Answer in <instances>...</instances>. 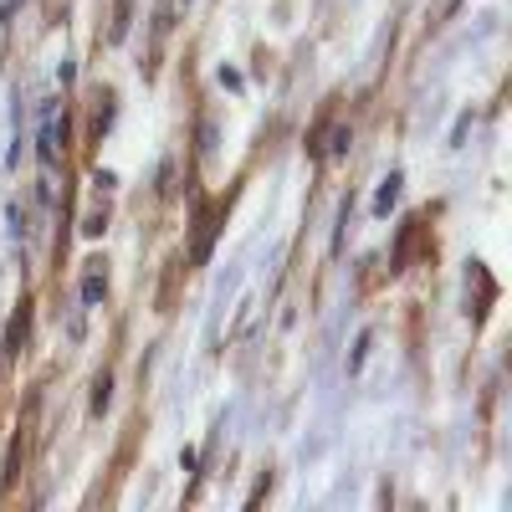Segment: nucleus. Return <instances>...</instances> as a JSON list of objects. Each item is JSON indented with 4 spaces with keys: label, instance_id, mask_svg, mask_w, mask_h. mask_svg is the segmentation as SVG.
<instances>
[{
    "label": "nucleus",
    "instance_id": "obj_1",
    "mask_svg": "<svg viewBox=\"0 0 512 512\" xmlns=\"http://www.w3.org/2000/svg\"><path fill=\"white\" fill-rule=\"evenodd\" d=\"M62 144H67V108L57 98H47L36 108V159L52 169L62 159Z\"/></svg>",
    "mask_w": 512,
    "mask_h": 512
},
{
    "label": "nucleus",
    "instance_id": "obj_2",
    "mask_svg": "<svg viewBox=\"0 0 512 512\" xmlns=\"http://www.w3.org/2000/svg\"><path fill=\"white\" fill-rule=\"evenodd\" d=\"M400 190H405V175H400V169H390V175L379 180L374 200H369V210H374V221H390V210L400 205Z\"/></svg>",
    "mask_w": 512,
    "mask_h": 512
},
{
    "label": "nucleus",
    "instance_id": "obj_3",
    "mask_svg": "<svg viewBox=\"0 0 512 512\" xmlns=\"http://www.w3.org/2000/svg\"><path fill=\"white\" fill-rule=\"evenodd\" d=\"M108 297V277H103V262H88V272H82V308H98Z\"/></svg>",
    "mask_w": 512,
    "mask_h": 512
},
{
    "label": "nucleus",
    "instance_id": "obj_4",
    "mask_svg": "<svg viewBox=\"0 0 512 512\" xmlns=\"http://www.w3.org/2000/svg\"><path fill=\"white\" fill-rule=\"evenodd\" d=\"M349 144H354L349 123H333V128H328V149H323V154H328V159H344V154H349Z\"/></svg>",
    "mask_w": 512,
    "mask_h": 512
},
{
    "label": "nucleus",
    "instance_id": "obj_5",
    "mask_svg": "<svg viewBox=\"0 0 512 512\" xmlns=\"http://www.w3.org/2000/svg\"><path fill=\"white\" fill-rule=\"evenodd\" d=\"M128 21H134V0H118V6H113V26H108V41H123V36H128Z\"/></svg>",
    "mask_w": 512,
    "mask_h": 512
},
{
    "label": "nucleus",
    "instance_id": "obj_6",
    "mask_svg": "<svg viewBox=\"0 0 512 512\" xmlns=\"http://www.w3.org/2000/svg\"><path fill=\"white\" fill-rule=\"evenodd\" d=\"M108 405H113V374H98L93 379V415H108Z\"/></svg>",
    "mask_w": 512,
    "mask_h": 512
},
{
    "label": "nucleus",
    "instance_id": "obj_7",
    "mask_svg": "<svg viewBox=\"0 0 512 512\" xmlns=\"http://www.w3.org/2000/svg\"><path fill=\"white\" fill-rule=\"evenodd\" d=\"M369 349H374V333L364 328V333L354 338V354H349V374H359V369H364V359H369Z\"/></svg>",
    "mask_w": 512,
    "mask_h": 512
},
{
    "label": "nucleus",
    "instance_id": "obj_8",
    "mask_svg": "<svg viewBox=\"0 0 512 512\" xmlns=\"http://www.w3.org/2000/svg\"><path fill=\"white\" fill-rule=\"evenodd\" d=\"M216 149H221V128H216V118H205V123H200V154L210 159Z\"/></svg>",
    "mask_w": 512,
    "mask_h": 512
},
{
    "label": "nucleus",
    "instance_id": "obj_9",
    "mask_svg": "<svg viewBox=\"0 0 512 512\" xmlns=\"http://www.w3.org/2000/svg\"><path fill=\"white\" fill-rule=\"evenodd\" d=\"M216 82H221V88H226V93H241V88H246V77H241V72H236L231 62H226V67L216 72Z\"/></svg>",
    "mask_w": 512,
    "mask_h": 512
},
{
    "label": "nucleus",
    "instance_id": "obj_10",
    "mask_svg": "<svg viewBox=\"0 0 512 512\" xmlns=\"http://www.w3.org/2000/svg\"><path fill=\"white\" fill-rule=\"evenodd\" d=\"M21 338H26V313L11 318V333H6V349H11V354H21Z\"/></svg>",
    "mask_w": 512,
    "mask_h": 512
},
{
    "label": "nucleus",
    "instance_id": "obj_11",
    "mask_svg": "<svg viewBox=\"0 0 512 512\" xmlns=\"http://www.w3.org/2000/svg\"><path fill=\"white\" fill-rule=\"evenodd\" d=\"M108 128H113V103H103V108H98V118H93V139H98V144H103Z\"/></svg>",
    "mask_w": 512,
    "mask_h": 512
},
{
    "label": "nucleus",
    "instance_id": "obj_12",
    "mask_svg": "<svg viewBox=\"0 0 512 512\" xmlns=\"http://www.w3.org/2000/svg\"><path fill=\"white\" fill-rule=\"evenodd\" d=\"M466 134H472V113H461V118H456V128H451V149H461Z\"/></svg>",
    "mask_w": 512,
    "mask_h": 512
},
{
    "label": "nucleus",
    "instance_id": "obj_13",
    "mask_svg": "<svg viewBox=\"0 0 512 512\" xmlns=\"http://www.w3.org/2000/svg\"><path fill=\"white\" fill-rule=\"evenodd\" d=\"M103 231H108V221H103V216H88V221H82V236H88V241H98Z\"/></svg>",
    "mask_w": 512,
    "mask_h": 512
},
{
    "label": "nucleus",
    "instance_id": "obj_14",
    "mask_svg": "<svg viewBox=\"0 0 512 512\" xmlns=\"http://www.w3.org/2000/svg\"><path fill=\"white\" fill-rule=\"evenodd\" d=\"M72 77H77V62L62 57V62H57V82H62V88H72Z\"/></svg>",
    "mask_w": 512,
    "mask_h": 512
},
{
    "label": "nucleus",
    "instance_id": "obj_15",
    "mask_svg": "<svg viewBox=\"0 0 512 512\" xmlns=\"http://www.w3.org/2000/svg\"><path fill=\"white\" fill-rule=\"evenodd\" d=\"M93 185H98V190H113L118 175H113V169H93Z\"/></svg>",
    "mask_w": 512,
    "mask_h": 512
},
{
    "label": "nucleus",
    "instance_id": "obj_16",
    "mask_svg": "<svg viewBox=\"0 0 512 512\" xmlns=\"http://www.w3.org/2000/svg\"><path fill=\"white\" fill-rule=\"evenodd\" d=\"M185 6H195V0H185Z\"/></svg>",
    "mask_w": 512,
    "mask_h": 512
}]
</instances>
